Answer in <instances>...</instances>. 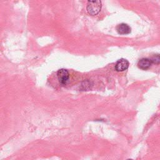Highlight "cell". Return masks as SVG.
<instances>
[{
  "instance_id": "1",
  "label": "cell",
  "mask_w": 160,
  "mask_h": 160,
  "mask_svg": "<svg viewBox=\"0 0 160 160\" xmlns=\"http://www.w3.org/2000/svg\"><path fill=\"white\" fill-rule=\"evenodd\" d=\"M101 1H89L87 4V11L88 13L92 16L96 15L99 13L101 9Z\"/></svg>"
},
{
  "instance_id": "2",
  "label": "cell",
  "mask_w": 160,
  "mask_h": 160,
  "mask_svg": "<svg viewBox=\"0 0 160 160\" xmlns=\"http://www.w3.org/2000/svg\"><path fill=\"white\" fill-rule=\"evenodd\" d=\"M57 76H58L60 83L62 85H65L66 84V83L69 79L70 75H69L68 71L66 70L61 69V70H58V71L57 73Z\"/></svg>"
},
{
  "instance_id": "3",
  "label": "cell",
  "mask_w": 160,
  "mask_h": 160,
  "mask_svg": "<svg viewBox=\"0 0 160 160\" xmlns=\"http://www.w3.org/2000/svg\"><path fill=\"white\" fill-rule=\"evenodd\" d=\"M130 63L127 60L121 59L118 60L115 65V70L118 72H121L126 70L129 67Z\"/></svg>"
},
{
  "instance_id": "4",
  "label": "cell",
  "mask_w": 160,
  "mask_h": 160,
  "mask_svg": "<svg viewBox=\"0 0 160 160\" xmlns=\"http://www.w3.org/2000/svg\"><path fill=\"white\" fill-rule=\"evenodd\" d=\"M117 31L120 34H128L131 33V28L127 24L121 23L117 26Z\"/></svg>"
},
{
  "instance_id": "5",
  "label": "cell",
  "mask_w": 160,
  "mask_h": 160,
  "mask_svg": "<svg viewBox=\"0 0 160 160\" xmlns=\"http://www.w3.org/2000/svg\"><path fill=\"white\" fill-rule=\"evenodd\" d=\"M151 62L149 59L148 58H142L141 59L138 63V67L143 70L148 69L151 66Z\"/></svg>"
},
{
  "instance_id": "6",
  "label": "cell",
  "mask_w": 160,
  "mask_h": 160,
  "mask_svg": "<svg viewBox=\"0 0 160 160\" xmlns=\"http://www.w3.org/2000/svg\"><path fill=\"white\" fill-rule=\"evenodd\" d=\"M150 60L152 63L155 65L160 64V55H154L150 58Z\"/></svg>"
},
{
  "instance_id": "7",
  "label": "cell",
  "mask_w": 160,
  "mask_h": 160,
  "mask_svg": "<svg viewBox=\"0 0 160 160\" xmlns=\"http://www.w3.org/2000/svg\"><path fill=\"white\" fill-rule=\"evenodd\" d=\"M127 160H133V159H128Z\"/></svg>"
}]
</instances>
